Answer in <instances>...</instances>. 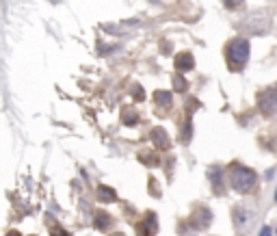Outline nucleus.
<instances>
[{
	"label": "nucleus",
	"instance_id": "obj_1",
	"mask_svg": "<svg viewBox=\"0 0 277 236\" xmlns=\"http://www.w3.org/2000/svg\"><path fill=\"white\" fill-rule=\"evenodd\" d=\"M225 175H228L230 189L240 195L251 193V191L256 189V182H258V175H256L254 169L245 167V165H240V163H232L228 167V172H225Z\"/></svg>",
	"mask_w": 277,
	"mask_h": 236
},
{
	"label": "nucleus",
	"instance_id": "obj_2",
	"mask_svg": "<svg viewBox=\"0 0 277 236\" xmlns=\"http://www.w3.org/2000/svg\"><path fill=\"white\" fill-rule=\"evenodd\" d=\"M251 46L245 37H234L225 43V63H228L230 72H243L249 63Z\"/></svg>",
	"mask_w": 277,
	"mask_h": 236
},
{
	"label": "nucleus",
	"instance_id": "obj_3",
	"mask_svg": "<svg viewBox=\"0 0 277 236\" xmlns=\"http://www.w3.org/2000/svg\"><path fill=\"white\" fill-rule=\"evenodd\" d=\"M232 221H234V228L238 234H247L254 225V210L247 204H236L232 208Z\"/></svg>",
	"mask_w": 277,
	"mask_h": 236
},
{
	"label": "nucleus",
	"instance_id": "obj_4",
	"mask_svg": "<svg viewBox=\"0 0 277 236\" xmlns=\"http://www.w3.org/2000/svg\"><path fill=\"white\" fill-rule=\"evenodd\" d=\"M189 223L193 230H197V232H204V230H208L210 225H213V210L208 208V206L199 204L193 208V213H191L189 217Z\"/></svg>",
	"mask_w": 277,
	"mask_h": 236
},
{
	"label": "nucleus",
	"instance_id": "obj_5",
	"mask_svg": "<svg viewBox=\"0 0 277 236\" xmlns=\"http://www.w3.org/2000/svg\"><path fill=\"white\" fill-rule=\"evenodd\" d=\"M258 107H260V113L264 115V117H273L277 113V85L266 87L264 91H260Z\"/></svg>",
	"mask_w": 277,
	"mask_h": 236
},
{
	"label": "nucleus",
	"instance_id": "obj_6",
	"mask_svg": "<svg viewBox=\"0 0 277 236\" xmlns=\"http://www.w3.org/2000/svg\"><path fill=\"white\" fill-rule=\"evenodd\" d=\"M158 232V217L154 213H145L137 223V236H156Z\"/></svg>",
	"mask_w": 277,
	"mask_h": 236
},
{
	"label": "nucleus",
	"instance_id": "obj_7",
	"mask_svg": "<svg viewBox=\"0 0 277 236\" xmlns=\"http://www.w3.org/2000/svg\"><path fill=\"white\" fill-rule=\"evenodd\" d=\"M149 139H152V143L156 145V150H160V152H165V150L171 148V139L167 134V130L163 126H156L149 130Z\"/></svg>",
	"mask_w": 277,
	"mask_h": 236
},
{
	"label": "nucleus",
	"instance_id": "obj_8",
	"mask_svg": "<svg viewBox=\"0 0 277 236\" xmlns=\"http://www.w3.org/2000/svg\"><path fill=\"white\" fill-rule=\"evenodd\" d=\"M175 72L178 74H184V72H191L195 69V57L189 52V50H182L180 54H175Z\"/></svg>",
	"mask_w": 277,
	"mask_h": 236
},
{
	"label": "nucleus",
	"instance_id": "obj_9",
	"mask_svg": "<svg viewBox=\"0 0 277 236\" xmlns=\"http://www.w3.org/2000/svg\"><path fill=\"white\" fill-rule=\"evenodd\" d=\"M208 178L210 182H213V191L214 195H223L225 193V172L221 167H210L208 169Z\"/></svg>",
	"mask_w": 277,
	"mask_h": 236
},
{
	"label": "nucleus",
	"instance_id": "obj_10",
	"mask_svg": "<svg viewBox=\"0 0 277 236\" xmlns=\"http://www.w3.org/2000/svg\"><path fill=\"white\" fill-rule=\"evenodd\" d=\"M113 223H115V221H113V217H110L107 210H95V215H93V228L98 230V232H107V230Z\"/></svg>",
	"mask_w": 277,
	"mask_h": 236
},
{
	"label": "nucleus",
	"instance_id": "obj_11",
	"mask_svg": "<svg viewBox=\"0 0 277 236\" xmlns=\"http://www.w3.org/2000/svg\"><path fill=\"white\" fill-rule=\"evenodd\" d=\"M152 100H154V104H156L158 108L169 110L171 107H173V93H171V91H165V89H156L154 95H152Z\"/></svg>",
	"mask_w": 277,
	"mask_h": 236
},
{
	"label": "nucleus",
	"instance_id": "obj_12",
	"mask_svg": "<svg viewBox=\"0 0 277 236\" xmlns=\"http://www.w3.org/2000/svg\"><path fill=\"white\" fill-rule=\"evenodd\" d=\"M191 139H193V119H191V115H186L182 119V124H180V139L178 141L182 145H189Z\"/></svg>",
	"mask_w": 277,
	"mask_h": 236
},
{
	"label": "nucleus",
	"instance_id": "obj_13",
	"mask_svg": "<svg viewBox=\"0 0 277 236\" xmlns=\"http://www.w3.org/2000/svg\"><path fill=\"white\" fill-rule=\"evenodd\" d=\"M95 199H98L100 204H113L115 199H117V193H115V189L107 187V184H100V187L95 189Z\"/></svg>",
	"mask_w": 277,
	"mask_h": 236
},
{
	"label": "nucleus",
	"instance_id": "obj_14",
	"mask_svg": "<svg viewBox=\"0 0 277 236\" xmlns=\"http://www.w3.org/2000/svg\"><path fill=\"white\" fill-rule=\"evenodd\" d=\"M139 160L143 165H148V167H156V165H160V156L154 152V150H141Z\"/></svg>",
	"mask_w": 277,
	"mask_h": 236
},
{
	"label": "nucleus",
	"instance_id": "obj_15",
	"mask_svg": "<svg viewBox=\"0 0 277 236\" xmlns=\"http://www.w3.org/2000/svg\"><path fill=\"white\" fill-rule=\"evenodd\" d=\"M122 124L124 126H130V128H134L139 124V113L134 108H130V107H126L122 110Z\"/></svg>",
	"mask_w": 277,
	"mask_h": 236
},
{
	"label": "nucleus",
	"instance_id": "obj_16",
	"mask_svg": "<svg viewBox=\"0 0 277 236\" xmlns=\"http://www.w3.org/2000/svg\"><path fill=\"white\" fill-rule=\"evenodd\" d=\"M173 89L178 93H186V91H189V83H186V78L180 76V74H173Z\"/></svg>",
	"mask_w": 277,
	"mask_h": 236
},
{
	"label": "nucleus",
	"instance_id": "obj_17",
	"mask_svg": "<svg viewBox=\"0 0 277 236\" xmlns=\"http://www.w3.org/2000/svg\"><path fill=\"white\" fill-rule=\"evenodd\" d=\"M199 108V100L197 98H191L189 104H186V115H193V110Z\"/></svg>",
	"mask_w": 277,
	"mask_h": 236
},
{
	"label": "nucleus",
	"instance_id": "obj_18",
	"mask_svg": "<svg viewBox=\"0 0 277 236\" xmlns=\"http://www.w3.org/2000/svg\"><path fill=\"white\" fill-rule=\"evenodd\" d=\"M132 98L137 100V102H141V100L145 98V93H143V89H141V85H132Z\"/></svg>",
	"mask_w": 277,
	"mask_h": 236
},
{
	"label": "nucleus",
	"instance_id": "obj_19",
	"mask_svg": "<svg viewBox=\"0 0 277 236\" xmlns=\"http://www.w3.org/2000/svg\"><path fill=\"white\" fill-rule=\"evenodd\" d=\"M221 2H223V4H225V7H228V9H230V11H234V9H238V7H240V4H243V2H245V0H221Z\"/></svg>",
	"mask_w": 277,
	"mask_h": 236
},
{
	"label": "nucleus",
	"instance_id": "obj_20",
	"mask_svg": "<svg viewBox=\"0 0 277 236\" xmlns=\"http://www.w3.org/2000/svg\"><path fill=\"white\" fill-rule=\"evenodd\" d=\"M50 236H69V234L65 232L63 228H59V225H52V223H50Z\"/></svg>",
	"mask_w": 277,
	"mask_h": 236
},
{
	"label": "nucleus",
	"instance_id": "obj_21",
	"mask_svg": "<svg viewBox=\"0 0 277 236\" xmlns=\"http://www.w3.org/2000/svg\"><path fill=\"white\" fill-rule=\"evenodd\" d=\"M271 234H273V230H271L269 225H264V228L260 230V236H271Z\"/></svg>",
	"mask_w": 277,
	"mask_h": 236
},
{
	"label": "nucleus",
	"instance_id": "obj_22",
	"mask_svg": "<svg viewBox=\"0 0 277 236\" xmlns=\"http://www.w3.org/2000/svg\"><path fill=\"white\" fill-rule=\"evenodd\" d=\"M275 175V169H269V172H266V180H271Z\"/></svg>",
	"mask_w": 277,
	"mask_h": 236
},
{
	"label": "nucleus",
	"instance_id": "obj_23",
	"mask_svg": "<svg viewBox=\"0 0 277 236\" xmlns=\"http://www.w3.org/2000/svg\"><path fill=\"white\" fill-rule=\"evenodd\" d=\"M4 236H22V234H20L18 230H11V232H7V234H4Z\"/></svg>",
	"mask_w": 277,
	"mask_h": 236
},
{
	"label": "nucleus",
	"instance_id": "obj_24",
	"mask_svg": "<svg viewBox=\"0 0 277 236\" xmlns=\"http://www.w3.org/2000/svg\"><path fill=\"white\" fill-rule=\"evenodd\" d=\"M110 236H126L124 232H115V234H110Z\"/></svg>",
	"mask_w": 277,
	"mask_h": 236
},
{
	"label": "nucleus",
	"instance_id": "obj_25",
	"mask_svg": "<svg viewBox=\"0 0 277 236\" xmlns=\"http://www.w3.org/2000/svg\"><path fill=\"white\" fill-rule=\"evenodd\" d=\"M275 202H277V191H275Z\"/></svg>",
	"mask_w": 277,
	"mask_h": 236
}]
</instances>
